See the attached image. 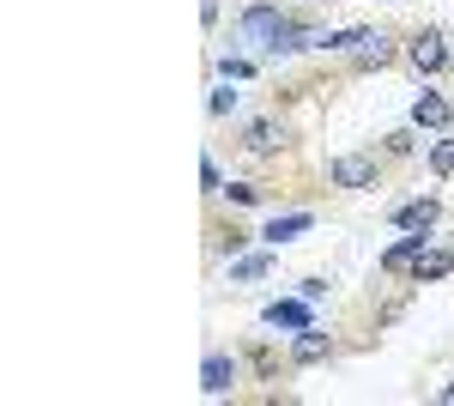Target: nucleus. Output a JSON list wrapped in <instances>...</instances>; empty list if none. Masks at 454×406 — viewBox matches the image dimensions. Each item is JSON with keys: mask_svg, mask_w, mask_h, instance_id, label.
<instances>
[{"mask_svg": "<svg viewBox=\"0 0 454 406\" xmlns=\"http://www.w3.org/2000/svg\"><path fill=\"white\" fill-rule=\"evenodd\" d=\"M267 322H273V328H279V322L285 328H309V315H303L297 304H267Z\"/></svg>", "mask_w": 454, "mask_h": 406, "instance_id": "12", "label": "nucleus"}, {"mask_svg": "<svg viewBox=\"0 0 454 406\" xmlns=\"http://www.w3.org/2000/svg\"><path fill=\"white\" fill-rule=\"evenodd\" d=\"M406 61H412L419 73H442L449 68V36L442 31H419L412 43H406Z\"/></svg>", "mask_w": 454, "mask_h": 406, "instance_id": "1", "label": "nucleus"}, {"mask_svg": "<svg viewBox=\"0 0 454 406\" xmlns=\"http://www.w3.org/2000/svg\"><path fill=\"white\" fill-rule=\"evenodd\" d=\"M200 388H207V394H231V388H237V358H231V352H207Z\"/></svg>", "mask_w": 454, "mask_h": 406, "instance_id": "3", "label": "nucleus"}, {"mask_svg": "<svg viewBox=\"0 0 454 406\" xmlns=\"http://www.w3.org/2000/svg\"><path fill=\"white\" fill-rule=\"evenodd\" d=\"M231 201H237V206H254V201H261V188H248V182H231Z\"/></svg>", "mask_w": 454, "mask_h": 406, "instance_id": "15", "label": "nucleus"}, {"mask_svg": "<svg viewBox=\"0 0 454 406\" xmlns=\"http://www.w3.org/2000/svg\"><path fill=\"white\" fill-rule=\"evenodd\" d=\"M279 139H285V128H279V122H248L243 146H248V152H279Z\"/></svg>", "mask_w": 454, "mask_h": 406, "instance_id": "7", "label": "nucleus"}, {"mask_svg": "<svg viewBox=\"0 0 454 406\" xmlns=\"http://www.w3.org/2000/svg\"><path fill=\"white\" fill-rule=\"evenodd\" d=\"M291 358H297V364H321V358H327V334H315V328H303V339L291 346Z\"/></svg>", "mask_w": 454, "mask_h": 406, "instance_id": "10", "label": "nucleus"}, {"mask_svg": "<svg viewBox=\"0 0 454 406\" xmlns=\"http://www.w3.org/2000/svg\"><path fill=\"white\" fill-rule=\"evenodd\" d=\"M449 98H436V92H424L419 103H412V122H419V128H449Z\"/></svg>", "mask_w": 454, "mask_h": 406, "instance_id": "4", "label": "nucleus"}, {"mask_svg": "<svg viewBox=\"0 0 454 406\" xmlns=\"http://www.w3.org/2000/svg\"><path fill=\"white\" fill-rule=\"evenodd\" d=\"M387 61H394V36H382V31L357 49V68H364V73H370V68H387Z\"/></svg>", "mask_w": 454, "mask_h": 406, "instance_id": "8", "label": "nucleus"}, {"mask_svg": "<svg viewBox=\"0 0 454 406\" xmlns=\"http://www.w3.org/2000/svg\"><path fill=\"white\" fill-rule=\"evenodd\" d=\"M419 255H424V231H412V237H400V243H394V249L382 255V267H387V273H400V267H412Z\"/></svg>", "mask_w": 454, "mask_h": 406, "instance_id": "5", "label": "nucleus"}, {"mask_svg": "<svg viewBox=\"0 0 454 406\" xmlns=\"http://www.w3.org/2000/svg\"><path fill=\"white\" fill-rule=\"evenodd\" d=\"M200 182H207V195H218V188H224V182H218V164H212V158L200 164Z\"/></svg>", "mask_w": 454, "mask_h": 406, "instance_id": "17", "label": "nucleus"}, {"mask_svg": "<svg viewBox=\"0 0 454 406\" xmlns=\"http://www.w3.org/2000/svg\"><path fill=\"white\" fill-rule=\"evenodd\" d=\"M442 401H449V406H454V382H449V388H442Z\"/></svg>", "mask_w": 454, "mask_h": 406, "instance_id": "18", "label": "nucleus"}, {"mask_svg": "<svg viewBox=\"0 0 454 406\" xmlns=\"http://www.w3.org/2000/svg\"><path fill=\"white\" fill-rule=\"evenodd\" d=\"M237 109V92H212V115H231Z\"/></svg>", "mask_w": 454, "mask_h": 406, "instance_id": "16", "label": "nucleus"}, {"mask_svg": "<svg viewBox=\"0 0 454 406\" xmlns=\"http://www.w3.org/2000/svg\"><path fill=\"white\" fill-rule=\"evenodd\" d=\"M303 6H309V0H303Z\"/></svg>", "mask_w": 454, "mask_h": 406, "instance_id": "19", "label": "nucleus"}, {"mask_svg": "<svg viewBox=\"0 0 454 406\" xmlns=\"http://www.w3.org/2000/svg\"><path fill=\"white\" fill-rule=\"evenodd\" d=\"M454 267V249H436V255H419V261H412V279H442V273Z\"/></svg>", "mask_w": 454, "mask_h": 406, "instance_id": "9", "label": "nucleus"}, {"mask_svg": "<svg viewBox=\"0 0 454 406\" xmlns=\"http://www.w3.org/2000/svg\"><path fill=\"white\" fill-rule=\"evenodd\" d=\"M436 212H442L436 201H412V206H400V212H394V225H406V231H430V225H436Z\"/></svg>", "mask_w": 454, "mask_h": 406, "instance_id": "6", "label": "nucleus"}, {"mask_svg": "<svg viewBox=\"0 0 454 406\" xmlns=\"http://www.w3.org/2000/svg\"><path fill=\"white\" fill-rule=\"evenodd\" d=\"M267 273V255H248V261H237V279H261Z\"/></svg>", "mask_w": 454, "mask_h": 406, "instance_id": "14", "label": "nucleus"}, {"mask_svg": "<svg viewBox=\"0 0 454 406\" xmlns=\"http://www.w3.org/2000/svg\"><path fill=\"white\" fill-rule=\"evenodd\" d=\"M430 164H436V176H454V139H436L430 146Z\"/></svg>", "mask_w": 454, "mask_h": 406, "instance_id": "13", "label": "nucleus"}, {"mask_svg": "<svg viewBox=\"0 0 454 406\" xmlns=\"http://www.w3.org/2000/svg\"><path fill=\"white\" fill-rule=\"evenodd\" d=\"M327 176H333V188H376V158L346 152V158H333V164H327Z\"/></svg>", "mask_w": 454, "mask_h": 406, "instance_id": "2", "label": "nucleus"}, {"mask_svg": "<svg viewBox=\"0 0 454 406\" xmlns=\"http://www.w3.org/2000/svg\"><path fill=\"white\" fill-rule=\"evenodd\" d=\"M297 231H309V212H291V219H273V225H267V243H285V237H297Z\"/></svg>", "mask_w": 454, "mask_h": 406, "instance_id": "11", "label": "nucleus"}]
</instances>
